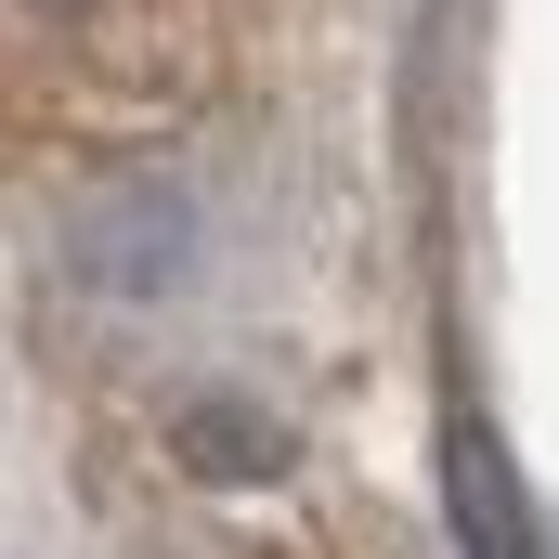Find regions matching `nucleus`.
<instances>
[{"label": "nucleus", "mask_w": 559, "mask_h": 559, "mask_svg": "<svg viewBox=\"0 0 559 559\" xmlns=\"http://www.w3.org/2000/svg\"><path fill=\"white\" fill-rule=\"evenodd\" d=\"M52 248H66V274L92 286V299H169V286L195 274V195L169 169H105V182L66 195Z\"/></svg>", "instance_id": "nucleus-1"}, {"label": "nucleus", "mask_w": 559, "mask_h": 559, "mask_svg": "<svg viewBox=\"0 0 559 559\" xmlns=\"http://www.w3.org/2000/svg\"><path fill=\"white\" fill-rule=\"evenodd\" d=\"M442 495H455V559H547V521H534L508 442H495L481 417L442 429Z\"/></svg>", "instance_id": "nucleus-2"}, {"label": "nucleus", "mask_w": 559, "mask_h": 559, "mask_svg": "<svg viewBox=\"0 0 559 559\" xmlns=\"http://www.w3.org/2000/svg\"><path fill=\"white\" fill-rule=\"evenodd\" d=\"M169 455L195 468V481H274L286 468V429L261 404H235V391H195L182 417H169Z\"/></svg>", "instance_id": "nucleus-3"}]
</instances>
